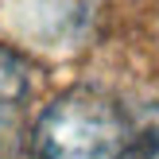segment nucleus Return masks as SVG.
Returning <instances> with one entry per match:
<instances>
[{"mask_svg": "<svg viewBox=\"0 0 159 159\" xmlns=\"http://www.w3.org/2000/svg\"><path fill=\"white\" fill-rule=\"evenodd\" d=\"M31 159H136V105L101 85L58 93L27 132Z\"/></svg>", "mask_w": 159, "mask_h": 159, "instance_id": "f257e3e1", "label": "nucleus"}, {"mask_svg": "<svg viewBox=\"0 0 159 159\" xmlns=\"http://www.w3.org/2000/svg\"><path fill=\"white\" fill-rule=\"evenodd\" d=\"M35 89V70L23 54L0 43V159H16L27 140V109Z\"/></svg>", "mask_w": 159, "mask_h": 159, "instance_id": "f03ea898", "label": "nucleus"}, {"mask_svg": "<svg viewBox=\"0 0 159 159\" xmlns=\"http://www.w3.org/2000/svg\"><path fill=\"white\" fill-rule=\"evenodd\" d=\"M136 159H159V101L136 105Z\"/></svg>", "mask_w": 159, "mask_h": 159, "instance_id": "7ed1b4c3", "label": "nucleus"}]
</instances>
